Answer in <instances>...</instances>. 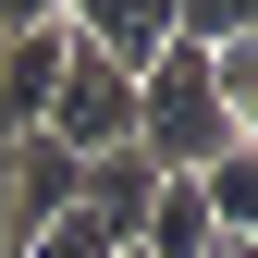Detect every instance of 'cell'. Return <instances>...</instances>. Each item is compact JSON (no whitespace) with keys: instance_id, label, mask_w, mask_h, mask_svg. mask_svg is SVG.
<instances>
[{"instance_id":"1","label":"cell","mask_w":258,"mask_h":258,"mask_svg":"<svg viewBox=\"0 0 258 258\" xmlns=\"http://www.w3.org/2000/svg\"><path fill=\"white\" fill-rule=\"evenodd\" d=\"M61 61H74V25L61 13H0V136H37L49 99H61Z\"/></svg>"},{"instance_id":"2","label":"cell","mask_w":258,"mask_h":258,"mask_svg":"<svg viewBox=\"0 0 258 258\" xmlns=\"http://www.w3.org/2000/svg\"><path fill=\"white\" fill-rule=\"evenodd\" d=\"M37 136L74 148V160H123V148H136V86H123L99 49H74V61H61V99H49Z\"/></svg>"},{"instance_id":"3","label":"cell","mask_w":258,"mask_h":258,"mask_svg":"<svg viewBox=\"0 0 258 258\" xmlns=\"http://www.w3.org/2000/svg\"><path fill=\"white\" fill-rule=\"evenodd\" d=\"M61 25H74V49H99L123 86H148L160 49H172V13H148V0H136V13H123V0H86V13H61Z\"/></svg>"},{"instance_id":"4","label":"cell","mask_w":258,"mask_h":258,"mask_svg":"<svg viewBox=\"0 0 258 258\" xmlns=\"http://www.w3.org/2000/svg\"><path fill=\"white\" fill-rule=\"evenodd\" d=\"M74 197H86V160H74V148H49V136H13V246H25V234H49Z\"/></svg>"},{"instance_id":"5","label":"cell","mask_w":258,"mask_h":258,"mask_svg":"<svg viewBox=\"0 0 258 258\" xmlns=\"http://www.w3.org/2000/svg\"><path fill=\"white\" fill-rule=\"evenodd\" d=\"M197 209H209V234H221V246H258V136H246V148H221L209 172H197Z\"/></svg>"},{"instance_id":"6","label":"cell","mask_w":258,"mask_h":258,"mask_svg":"<svg viewBox=\"0 0 258 258\" xmlns=\"http://www.w3.org/2000/svg\"><path fill=\"white\" fill-rule=\"evenodd\" d=\"M148 197H160V172H148L136 148H123V160H86V209H99V221H111L123 246H136V221H148Z\"/></svg>"},{"instance_id":"7","label":"cell","mask_w":258,"mask_h":258,"mask_svg":"<svg viewBox=\"0 0 258 258\" xmlns=\"http://www.w3.org/2000/svg\"><path fill=\"white\" fill-rule=\"evenodd\" d=\"M13 258H123V234H111V221H99V209H86V197H74V209H61V221H49V234H25Z\"/></svg>"},{"instance_id":"8","label":"cell","mask_w":258,"mask_h":258,"mask_svg":"<svg viewBox=\"0 0 258 258\" xmlns=\"http://www.w3.org/2000/svg\"><path fill=\"white\" fill-rule=\"evenodd\" d=\"M221 258H258V246H221Z\"/></svg>"},{"instance_id":"9","label":"cell","mask_w":258,"mask_h":258,"mask_svg":"<svg viewBox=\"0 0 258 258\" xmlns=\"http://www.w3.org/2000/svg\"><path fill=\"white\" fill-rule=\"evenodd\" d=\"M123 258H136V246H123Z\"/></svg>"}]
</instances>
